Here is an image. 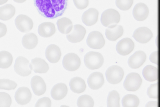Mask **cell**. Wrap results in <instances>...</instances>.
<instances>
[{"label":"cell","mask_w":160,"mask_h":107,"mask_svg":"<svg viewBox=\"0 0 160 107\" xmlns=\"http://www.w3.org/2000/svg\"><path fill=\"white\" fill-rule=\"evenodd\" d=\"M68 0H34L35 6L42 16L53 19L61 16L67 8Z\"/></svg>","instance_id":"1"},{"label":"cell","mask_w":160,"mask_h":107,"mask_svg":"<svg viewBox=\"0 0 160 107\" xmlns=\"http://www.w3.org/2000/svg\"><path fill=\"white\" fill-rule=\"evenodd\" d=\"M84 62L88 68L94 70L98 69L102 66L104 62V58L100 53L91 51L85 54Z\"/></svg>","instance_id":"2"},{"label":"cell","mask_w":160,"mask_h":107,"mask_svg":"<svg viewBox=\"0 0 160 107\" xmlns=\"http://www.w3.org/2000/svg\"><path fill=\"white\" fill-rule=\"evenodd\" d=\"M120 19L119 12L114 9L110 8L105 10L102 13L101 22L103 26L108 27L117 25Z\"/></svg>","instance_id":"3"},{"label":"cell","mask_w":160,"mask_h":107,"mask_svg":"<svg viewBox=\"0 0 160 107\" xmlns=\"http://www.w3.org/2000/svg\"><path fill=\"white\" fill-rule=\"evenodd\" d=\"M105 74L108 82L112 84H116L121 81L124 72L121 67L117 65H112L107 69Z\"/></svg>","instance_id":"4"},{"label":"cell","mask_w":160,"mask_h":107,"mask_svg":"<svg viewBox=\"0 0 160 107\" xmlns=\"http://www.w3.org/2000/svg\"><path fill=\"white\" fill-rule=\"evenodd\" d=\"M142 82V79L138 73L131 72L127 76L123 83V86L127 91H135L139 88Z\"/></svg>","instance_id":"5"},{"label":"cell","mask_w":160,"mask_h":107,"mask_svg":"<svg viewBox=\"0 0 160 107\" xmlns=\"http://www.w3.org/2000/svg\"><path fill=\"white\" fill-rule=\"evenodd\" d=\"M86 42L90 48L96 49H101L105 44V40L102 34L97 31L90 33L87 37Z\"/></svg>","instance_id":"6"},{"label":"cell","mask_w":160,"mask_h":107,"mask_svg":"<svg viewBox=\"0 0 160 107\" xmlns=\"http://www.w3.org/2000/svg\"><path fill=\"white\" fill-rule=\"evenodd\" d=\"M62 63L65 69L68 71H73L79 68L81 64V61L80 58L77 54L70 53L64 56Z\"/></svg>","instance_id":"7"},{"label":"cell","mask_w":160,"mask_h":107,"mask_svg":"<svg viewBox=\"0 0 160 107\" xmlns=\"http://www.w3.org/2000/svg\"><path fill=\"white\" fill-rule=\"evenodd\" d=\"M16 72L22 76H27L31 72L28 60L26 58L19 56L16 59L14 66Z\"/></svg>","instance_id":"8"},{"label":"cell","mask_w":160,"mask_h":107,"mask_svg":"<svg viewBox=\"0 0 160 107\" xmlns=\"http://www.w3.org/2000/svg\"><path fill=\"white\" fill-rule=\"evenodd\" d=\"M15 24L17 29L23 33L29 32L33 26L32 19L24 14H20L16 17L15 20Z\"/></svg>","instance_id":"9"},{"label":"cell","mask_w":160,"mask_h":107,"mask_svg":"<svg viewBox=\"0 0 160 107\" xmlns=\"http://www.w3.org/2000/svg\"><path fill=\"white\" fill-rule=\"evenodd\" d=\"M86 33L85 29L79 24L74 25L71 31L66 35L68 40L73 43L79 42L84 38Z\"/></svg>","instance_id":"10"},{"label":"cell","mask_w":160,"mask_h":107,"mask_svg":"<svg viewBox=\"0 0 160 107\" xmlns=\"http://www.w3.org/2000/svg\"><path fill=\"white\" fill-rule=\"evenodd\" d=\"M152 36L151 31L145 27H141L137 29L132 35V37L136 41L142 44L148 42Z\"/></svg>","instance_id":"11"},{"label":"cell","mask_w":160,"mask_h":107,"mask_svg":"<svg viewBox=\"0 0 160 107\" xmlns=\"http://www.w3.org/2000/svg\"><path fill=\"white\" fill-rule=\"evenodd\" d=\"M134 47V44L132 40L129 38H125L118 42L116 46V50L120 55L126 56L133 50Z\"/></svg>","instance_id":"12"},{"label":"cell","mask_w":160,"mask_h":107,"mask_svg":"<svg viewBox=\"0 0 160 107\" xmlns=\"http://www.w3.org/2000/svg\"><path fill=\"white\" fill-rule=\"evenodd\" d=\"M146 58V55L144 52L142 51H138L129 57L128 64L129 67L132 68H138L143 64Z\"/></svg>","instance_id":"13"},{"label":"cell","mask_w":160,"mask_h":107,"mask_svg":"<svg viewBox=\"0 0 160 107\" xmlns=\"http://www.w3.org/2000/svg\"><path fill=\"white\" fill-rule=\"evenodd\" d=\"M32 98V94L29 89L25 87L19 88L15 94V99L17 102L20 105L28 103Z\"/></svg>","instance_id":"14"},{"label":"cell","mask_w":160,"mask_h":107,"mask_svg":"<svg viewBox=\"0 0 160 107\" xmlns=\"http://www.w3.org/2000/svg\"><path fill=\"white\" fill-rule=\"evenodd\" d=\"M31 84L32 89L35 95L40 96L45 93L46 85L41 77L38 76H34L31 79Z\"/></svg>","instance_id":"15"},{"label":"cell","mask_w":160,"mask_h":107,"mask_svg":"<svg viewBox=\"0 0 160 107\" xmlns=\"http://www.w3.org/2000/svg\"><path fill=\"white\" fill-rule=\"evenodd\" d=\"M99 12L97 10L91 8L84 12L82 17L83 23L87 26H91L97 22Z\"/></svg>","instance_id":"16"},{"label":"cell","mask_w":160,"mask_h":107,"mask_svg":"<svg viewBox=\"0 0 160 107\" xmlns=\"http://www.w3.org/2000/svg\"><path fill=\"white\" fill-rule=\"evenodd\" d=\"M149 9L147 6L144 3H139L134 7L132 15L134 19L138 21L145 20L148 17Z\"/></svg>","instance_id":"17"},{"label":"cell","mask_w":160,"mask_h":107,"mask_svg":"<svg viewBox=\"0 0 160 107\" xmlns=\"http://www.w3.org/2000/svg\"><path fill=\"white\" fill-rule=\"evenodd\" d=\"M45 54L46 58L50 62L55 63L60 60L61 53L58 46L54 44H51L46 48Z\"/></svg>","instance_id":"18"},{"label":"cell","mask_w":160,"mask_h":107,"mask_svg":"<svg viewBox=\"0 0 160 107\" xmlns=\"http://www.w3.org/2000/svg\"><path fill=\"white\" fill-rule=\"evenodd\" d=\"M89 87L93 90L98 89L103 85L104 79L102 74L99 72H95L91 73L87 80Z\"/></svg>","instance_id":"19"},{"label":"cell","mask_w":160,"mask_h":107,"mask_svg":"<svg viewBox=\"0 0 160 107\" xmlns=\"http://www.w3.org/2000/svg\"><path fill=\"white\" fill-rule=\"evenodd\" d=\"M30 67L35 72L40 73H46L49 68L47 62L43 59L38 57L32 60Z\"/></svg>","instance_id":"20"},{"label":"cell","mask_w":160,"mask_h":107,"mask_svg":"<svg viewBox=\"0 0 160 107\" xmlns=\"http://www.w3.org/2000/svg\"><path fill=\"white\" fill-rule=\"evenodd\" d=\"M123 29L121 25H116L108 27L106 29L105 34L108 40L114 41L121 37L123 35Z\"/></svg>","instance_id":"21"},{"label":"cell","mask_w":160,"mask_h":107,"mask_svg":"<svg viewBox=\"0 0 160 107\" xmlns=\"http://www.w3.org/2000/svg\"><path fill=\"white\" fill-rule=\"evenodd\" d=\"M68 92V88L66 85L63 83H59L55 85L51 92L52 98L56 100L63 99Z\"/></svg>","instance_id":"22"},{"label":"cell","mask_w":160,"mask_h":107,"mask_svg":"<svg viewBox=\"0 0 160 107\" xmlns=\"http://www.w3.org/2000/svg\"><path fill=\"white\" fill-rule=\"evenodd\" d=\"M56 29L54 24L50 22H45L38 26V32L39 35L43 37H49L55 33Z\"/></svg>","instance_id":"23"},{"label":"cell","mask_w":160,"mask_h":107,"mask_svg":"<svg viewBox=\"0 0 160 107\" xmlns=\"http://www.w3.org/2000/svg\"><path fill=\"white\" fill-rule=\"evenodd\" d=\"M69 85L71 90L73 92L77 94L83 92L86 87L84 80L78 77L72 78L70 80Z\"/></svg>","instance_id":"24"},{"label":"cell","mask_w":160,"mask_h":107,"mask_svg":"<svg viewBox=\"0 0 160 107\" xmlns=\"http://www.w3.org/2000/svg\"><path fill=\"white\" fill-rule=\"evenodd\" d=\"M22 43L23 46L28 49L34 48L38 43V39L37 36L34 33H27L23 37Z\"/></svg>","instance_id":"25"},{"label":"cell","mask_w":160,"mask_h":107,"mask_svg":"<svg viewBox=\"0 0 160 107\" xmlns=\"http://www.w3.org/2000/svg\"><path fill=\"white\" fill-rule=\"evenodd\" d=\"M142 75L145 80L149 82L154 81L158 78V69L151 65H148L143 69Z\"/></svg>","instance_id":"26"},{"label":"cell","mask_w":160,"mask_h":107,"mask_svg":"<svg viewBox=\"0 0 160 107\" xmlns=\"http://www.w3.org/2000/svg\"><path fill=\"white\" fill-rule=\"evenodd\" d=\"M57 25L59 31L64 34L69 33L73 27L71 21L66 17H63L58 19L57 21Z\"/></svg>","instance_id":"27"},{"label":"cell","mask_w":160,"mask_h":107,"mask_svg":"<svg viewBox=\"0 0 160 107\" xmlns=\"http://www.w3.org/2000/svg\"><path fill=\"white\" fill-rule=\"evenodd\" d=\"M15 13V8L12 5L6 4L0 7V19L3 21L8 20L14 15Z\"/></svg>","instance_id":"28"},{"label":"cell","mask_w":160,"mask_h":107,"mask_svg":"<svg viewBox=\"0 0 160 107\" xmlns=\"http://www.w3.org/2000/svg\"><path fill=\"white\" fill-rule=\"evenodd\" d=\"M122 102L123 107H137L139 103V100L135 95L128 94L123 97Z\"/></svg>","instance_id":"29"},{"label":"cell","mask_w":160,"mask_h":107,"mask_svg":"<svg viewBox=\"0 0 160 107\" xmlns=\"http://www.w3.org/2000/svg\"><path fill=\"white\" fill-rule=\"evenodd\" d=\"M13 60L12 55L6 51L0 52V67L2 68H7L11 65Z\"/></svg>","instance_id":"30"},{"label":"cell","mask_w":160,"mask_h":107,"mask_svg":"<svg viewBox=\"0 0 160 107\" xmlns=\"http://www.w3.org/2000/svg\"><path fill=\"white\" fill-rule=\"evenodd\" d=\"M120 97L118 93L115 90L109 92L107 99L108 107H119Z\"/></svg>","instance_id":"31"},{"label":"cell","mask_w":160,"mask_h":107,"mask_svg":"<svg viewBox=\"0 0 160 107\" xmlns=\"http://www.w3.org/2000/svg\"><path fill=\"white\" fill-rule=\"evenodd\" d=\"M94 104L92 98L88 95L80 96L77 101V105L78 107H93Z\"/></svg>","instance_id":"32"},{"label":"cell","mask_w":160,"mask_h":107,"mask_svg":"<svg viewBox=\"0 0 160 107\" xmlns=\"http://www.w3.org/2000/svg\"><path fill=\"white\" fill-rule=\"evenodd\" d=\"M17 84L14 81L8 79H2L0 80V88L6 90L14 89Z\"/></svg>","instance_id":"33"},{"label":"cell","mask_w":160,"mask_h":107,"mask_svg":"<svg viewBox=\"0 0 160 107\" xmlns=\"http://www.w3.org/2000/svg\"><path fill=\"white\" fill-rule=\"evenodd\" d=\"M133 0H116L115 3L117 7L120 10L126 11L131 7Z\"/></svg>","instance_id":"34"},{"label":"cell","mask_w":160,"mask_h":107,"mask_svg":"<svg viewBox=\"0 0 160 107\" xmlns=\"http://www.w3.org/2000/svg\"><path fill=\"white\" fill-rule=\"evenodd\" d=\"M11 99L8 94L4 92H0V107H9L11 105Z\"/></svg>","instance_id":"35"},{"label":"cell","mask_w":160,"mask_h":107,"mask_svg":"<svg viewBox=\"0 0 160 107\" xmlns=\"http://www.w3.org/2000/svg\"><path fill=\"white\" fill-rule=\"evenodd\" d=\"M147 94L151 98L157 99L158 97V83L151 84L148 88Z\"/></svg>","instance_id":"36"},{"label":"cell","mask_w":160,"mask_h":107,"mask_svg":"<svg viewBox=\"0 0 160 107\" xmlns=\"http://www.w3.org/2000/svg\"><path fill=\"white\" fill-rule=\"evenodd\" d=\"M51 102L50 99L47 97H44L39 99L37 102L35 107H50Z\"/></svg>","instance_id":"37"},{"label":"cell","mask_w":160,"mask_h":107,"mask_svg":"<svg viewBox=\"0 0 160 107\" xmlns=\"http://www.w3.org/2000/svg\"><path fill=\"white\" fill-rule=\"evenodd\" d=\"M76 7L82 10L86 8L89 4L88 0H73Z\"/></svg>","instance_id":"38"},{"label":"cell","mask_w":160,"mask_h":107,"mask_svg":"<svg viewBox=\"0 0 160 107\" xmlns=\"http://www.w3.org/2000/svg\"><path fill=\"white\" fill-rule=\"evenodd\" d=\"M149 59L152 62L157 64L158 61V51H156L152 53L150 55Z\"/></svg>","instance_id":"39"},{"label":"cell","mask_w":160,"mask_h":107,"mask_svg":"<svg viewBox=\"0 0 160 107\" xmlns=\"http://www.w3.org/2000/svg\"><path fill=\"white\" fill-rule=\"evenodd\" d=\"M7 28L6 25L0 23V37L3 36L6 34Z\"/></svg>","instance_id":"40"},{"label":"cell","mask_w":160,"mask_h":107,"mask_svg":"<svg viewBox=\"0 0 160 107\" xmlns=\"http://www.w3.org/2000/svg\"><path fill=\"white\" fill-rule=\"evenodd\" d=\"M158 102L156 101H149L146 104V107H158Z\"/></svg>","instance_id":"41"},{"label":"cell","mask_w":160,"mask_h":107,"mask_svg":"<svg viewBox=\"0 0 160 107\" xmlns=\"http://www.w3.org/2000/svg\"><path fill=\"white\" fill-rule=\"evenodd\" d=\"M15 2L18 3H22L25 2L26 0H13Z\"/></svg>","instance_id":"42"},{"label":"cell","mask_w":160,"mask_h":107,"mask_svg":"<svg viewBox=\"0 0 160 107\" xmlns=\"http://www.w3.org/2000/svg\"><path fill=\"white\" fill-rule=\"evenodd\" d=\"M8 0H0V5L6 3Z\"/></svg>","instance_id":"43"}]
</instances>
